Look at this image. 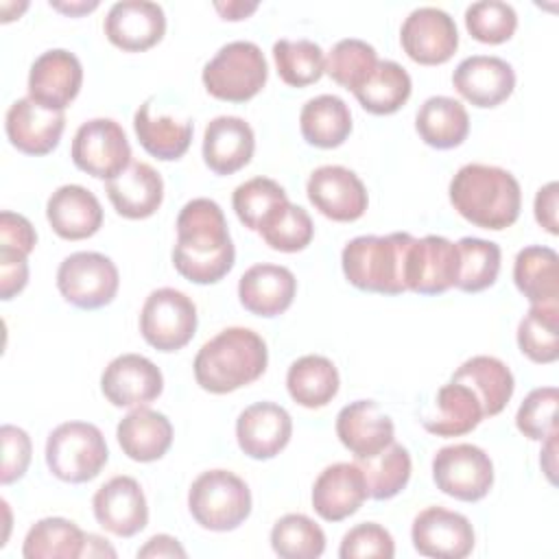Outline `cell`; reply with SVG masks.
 <instances>
[{
	"label": "cell",
	"mask_w": 559,
	"mask_h": 559,
	"mask_svg": "<svg viewBox=\"0 0 559 559\" xmlns=\"http://www.w3.org/2000/svg\"><path fill=\"white\" fill-rule=\"evenodd\" d=\"M452 382H461L474 391L483 406V417H493L509 404L515 380L511 369L496 356H472L454 373Z\"/></svg>",
	"instance_id": "obj_31"
},
{
	"label": "cell",
	"mask_w": 559,
	"mask_h": 559,
	"mask_svg": "<svg viewBox=\"0 0 559 559\" xmlns=\"http://www.w3.org/2000/svg\"><path fill=\"white\" fill-rule=\"evenodd\" d=\"M367 500V483L358 463L328 465L312 485V509L325 522L354 515Z\"/></svg>",
	"instance_id": "obj_24"
},
{
	"label": "cell",
	"mask_w": 559,
	"mask_h": 559,
	"mask_svg": "<svg viewBox=\"0 0 559 559\" xmlns=\"http://www.w3.org/2000/svg\"><path fill=\"white\" fill-rule=\"evenodd\" d=\"M0 441H2V467H0V483L11 485L24 476L31 463V437L26 430L4 424L0 428Z\"/></svg>",
	"instance_id": "obj_50"
},
{
	"label": "cell",
	"mask_w": 559,
	"mask_h": 559,
	"mask_svg": "<svg viewBox=\"0 0 559 559\" xmlns=\"http://www.w3.org/2000/svg\"><path fill=\"white\" fill-rule=\"evenodd\" d=\"M306 194L314 210L338 223L358 221L369 203L367 188L360 177L336 164L314 168L308 177Z\"/></svg>",
	"instance_id": "obj_12"
},
{
	"label": "cell",
	"mask_w": 559,
	"mask_h": 559,
	"mask_svg": "<svg viewBox=\"0 0 559 559\" xmlns=\"http://www.w3.org/2000/svg\"><path fill=\"white\" fill-rule=\"evenodd\" d=\"M188 509L194 522L207 531H234L251 513V491L234 472L207 469L190 485Z\"/></svg>",
	"instance_id": "obj_5"
},
{
	"label": "cell",
	"mask_w": 559,
	"mask_h": 559,
	"mask_svg": "<svg viewBox=\"0 0 559 559\" xmlns=\"http://www.w3.org/2000/svg\"><path fill=\"white\" fill-rule=\"evenodd\" d=\"M109 459L103 432L87 421L59 424L46 439V465L63 483H87Z\"/></svg>",
	"instance_id": "obj_7"
},
{
	"label": "cell",
	"mask_w": 559,
	"mask_h": 559,
	"mask_svg": "<svg viewBox=\"0 0 559 559\" xmlns=\"http://www.w3.org/2000/svg\"><path fill=\"white\" fill-rule=\"evenodd\" d=\"M118 284L120 277L116 264L98 251L70 253L57 269V288L61 297L83 310H96L111 304Z\"/></svg>",
	"instance_id": "obj_8"
},
{
	"label": "cell",
	"mask_w": 559,
	"mask_h": 559,
	"mask_svg": "<svg viewBox=\"0 0 559 559\" xmlns=\"http://www.w3.org/2000/svg\"><path fill=\"white\" fill-rule=\"evenodd\" d=\"M207 94L227 103L251 100L269 79V66L258 44L229 41L203 68Z\"/></svg>",
	"instance_id": "obj_6"
},
{
	"label": "cell",
	"mask_w": 559,
	"mask_h": 559,
	"mask_svg": "<svg viewBox=\"0 0 559 559\" xmlns=\"http://www.w3.org/2000/svg\"><path fill=\"white\" fill-rule=\"evenodd\" d=\"M557 197H559V183L550 181L542 186L535 194V221L548 231V234H559L557 225Z\"/></svg>",
	"instance_id": "obj_53"
},
{
	"label": "cell",
	"mask_w": 559,
	"mask_h": 559,
	"mask_svg": "<svg viewBox=\"0 0 559 559\" xmlns=\"http://www.w3.org/2000/svg\"><path fill=\"white\" fill-rule=\"evenodd\" d=\"M271 548L282 559H314L325 550V533L308 515L288 513L273 524Z\"/></svg>",
	"instance_id": "obj_44"
},
{
	"label": "cell",
	"mask_w": 559,
	"mask_h": 559,
	"mask_svg": "<svg viewBox=\"0 0 559 559\" xmlns=\"http://www.w3.org/2000/svg\"><path fill=\"white\" fill-rule=\"evenodd\" d=\"M107 39L124 52L153 48L166 33V15L157 2L122 0L114 2L105 17Z\"/></svg>",
	"instance_id": "obj_19"
},
{
	"label": "cell",
	"mask_w": 559,
	"mask_h": 559,
	"mask_svg": "<svg viewBox=\"0 0 559 559\" xmlns=\"http://www.w3.org/2000/svg\"><path fill=\"white\" fill-rule=\"evenodd\" d=\"M284 201H288L284 188L269 177H253L240 183L231 197L236 216L251 231H258L264 218Z\"/></svg>",
	"instance_id": "obj_46"
},
{
	"label": "cell",
	"mask_w": 559,
	"mask_h": 559,
	"mask_svg": "<svg viewBox=\"0 0 559 559\" xmlns=\"http://www.w3.org/2000/svg\"><path fill=\"white\" fill-rule=\"evenodd\" d=\"M483 421V406L474 391L461 382L443 384L421 415V426L437 437H461Z\"/></svg>",
	"instance_id": "obj_29"
},
{
	"label": "cell",
	"mask_w": 559,
	"mask_h": 559,
	"mask_svg": "<svg viewBox=\"0 0 559 559\" xmlns=\"http://www.w3.org/2000/svg\"><path fill=\"white\" fill-rule=\"evenodd\" d=\"M557 402L559 391L555 386L533 389L515 413L518 430L531 441H546L557 432Z\"/></svg>",
	"instance_id": "obj_48"
},
{
	"label": "cell",
	"mask_w": 559,
	"mask_h": 559,
	"mask_svg": "<svg viewBox=\"0 0 559 559\" xmlns=\"http://www.w3.org/2000/svg\"><path fill=\"white\" fill-rule=\"evenodd\" d=\"M70 155L79 170L96 179H111L131 164L127 133L111 118H92L83 122L74 133Z\"/></svg>",
	"instance_id": "obj_11"
},
{
	"label": "cell",
	"mask_w": 559,
	"mask_h": 559,
	"mask_svg": "<svg viewBox=\"0 0 559 559\" xmlns=\"http://www.w3.org/2000/svg\"><path fill=\"white\" fill-rule=\"evenodd\" d=\"M400 44L415 63L439 66L456 52L459 31L443 9L419 7L406 15L400 28Z\"/></svg>",
	"instance_id": "obj_13"
},
{
	"label": "cell",
	"mask_w": 559,
	"mask_h": 559,
	"mask_svg": "<svg viewBox=\"0 0 559 559\" xmlns=\"http://www.w3.org/2000/svg\"><path fill=\"white\" fill-rule=\"evenodd\" d=\"M411 90L413 83L408 72L400 63L384 59L378 61L369 79L354 92V96L365 111L376 116H389L408 100Z\"/></svg>",
	"instance_id": "obj_37"
},
{
	"label": "cell",
	"mask_w": 559,
	"mask_h": 559,
	"mask_svg": "<svg viewBox=\"0 0 559 559\" xmlns=\"http://www.w3.org/2000/svg\"><path fill=\"white\" fill-rule=\"evenodd\" d=\"M46 218L57 236L66 240H83L100 229L103 207L92 190L66 183L48 197Z\"/></svg>",
	"instance_id": "obj_28"
},
{
	"label": "cell",
	"mask_w": 559,
	"mask_h": 559,
	"mask_svg": "<svg viewBox=\"0 0 559 559\" xmlns=\"http://www.w3.org/2000/svg\"><path fill=\"white\" fill-rule=\"evenodd\" d=\"M83 83V66L79 57L66 48L41 52L28 72V96L50 109L63 111L79 94Z\"/></svg>",
	"instance_id": "obj_20"
},
{
	"label": "cell",
	"mask_w": 559,
	"mask_h": 559,
	"mask_svg": "<svg viewBox=\"0 0 559 559\" xmlns=\"http://www.w3.org/2000/svg\"><path fill=\"white\" fill-rule=\"evenodd\" d=\"M411 539L421 557L463 559L474 550L469 520L443 507H428L413 520Z\"/></svg>",
	"instance_id": "obj_14"
},
{
	"label": "cell",
	"mask_w": 559,
	"mask_h": 559,
	"mask_svg": "<svg viewBox=\"0 0 559 559\" xmlns=\"http://www.w3.org/2000/svg\"><path fill=\"white\" fill-rule=\"evenodd\" d=\"M299 129L308 144L317 148H336L352 133L349 107L334 94L314 96L301 107Z\"/></svg>",
	"instance_id": "obj_34"
},
{
	"label": "cell",
	"mask_w": 559,
	"mask_h": 559,
	"mask_svg": "<svg viewBox=\"0 0 559 559\" xmlns=\"http://www.w3.org/2000/svg\"><path fill=\"white\" fill-rule=\"evenodd\" d=\"M459 269L454 286L463 293H480L489 288L500 273V247L491 240L465 236L456 242Z\"/></svg>",
	"instance_id": "obj_41"
},
{
	"label": "cell",
	"mask_w": 559,
	"mask_h": 559,
	"mask_svg": "<svg viewBox=\"0 0 559 559\" xmlns=\"http://www.w3.org/2000/svg\"><path fill=\"white\" fill-rule=\"evenodd\" d=\"M513 282L531 304L559 301V258L557 251L531 245L518 251L513 262Z\"/></svg>",
	"instance_id": "obj_33"
},
{
	"label": "cell",
	"mask_w": 559,
	"mask_h": 559,
	"mask_svg": "<svg viewBox=\"0 0 559 559\" xmlns=\"http://www.w3.org/2000/svg\"><path fill=\"white\" fill-rule=\"evenodd\" d=\"M37 245V234L31 221L22 214L4 210L0 214V251L28 255Z\"/></svg>",
	"instance_id": "obj_51"
},
{
	"label": "cell",
	"mask_w": 559,
	"mask_h": 559,
	"mask_svg": "<svg viewBox=\"0 0 559 559\" xmlns=\"http://www.w3.org/2000/svg\"><path fill=\"white\" fill-rule=\"evenodd\" d=\"M133 129L142 148L164 162L179 159L192 142V122L164 114L155 116L148 100L138 107L133 116Z\"/></svg>",
	"instance_id": "obj_35"
},
{
	"label": "cell",
	"mask_w": 559,
	"mask_h": 559,
	"mask_svg": "<svg viewBox=\"0 0 559 559\" xmlns=\"http://www.w3.org/2000/svg\"><path fill=\"white\" fill-rule=\"evenodd\" d=\"M100 391L114 406H144L162 395L164 376L146 356L122 354L105 367Z\"/></svg>",
	"instance_id": "obj_16"
},
{
	"label": "cell",
	"mask_w": 559,
	"mask_h": 559,
	"mask_svg": "<svg viewBox=\"0 0 559 559\" xmlns=\"http://www.w3.org/2000/svg\"><path fill=\"white\" fill-rule=\"evenodd\" d=\"M297 293V280L282 264H253L238 282V299L242 308L258 317H277L290 308Z\"/></svg>",
	"instance_id": "obj_25"
},
{
	"label": "cell",
	"mask_w": 559,
	"mask_h": 559,
	"mask_svg": "<svg viewBox=\"0 0 559 559\" xmlns=\"http://www.w3.org/2000/svg\"><path fill=\"white\" fill-rule=\"evenodd\" d=\"M378 61V52L371 44L356 37H347L336 41L328 52L325 72L345 90L356 92L369 79Z\"/></svg>",
	"instance_id": "obj_45"
},
{
	"label": "cell",
	"mask_w": 559,
	"mask_h": 559,
	"mask_svg": "<svg viewBox=\"0 0 559 559\" xmlns=\"http://www.w3.org/2000/svg\"><path fill=\"white\" fill-rule=\"evenodd\" d=\"M214 9L221 13L223 20H245L247 15H251L258 9V2H240V0H231V2H214Z\"/></svg>",
	"instance_id": "obj_55"
},
{
	"label": "cell",
	"mask_w": 559,
	"mask_h": 559,
	"mask_svg": "<svg viewBox=\"0 0 559 559\" xmlns=\"http://www.w3.org/2000/svg\"><path fill=\"white\" fill-rule=\"evenodd\" d=\"M459 269L456 245L443 236L413 238L406 253V290L419 295H441L454 286Z\"/></svg>",
	"instance_id": "obj_15"
},
{
	"label": "cell",
	"mask_w": 559,
	"mask_h": 559,
	"mask_svg": "<svg viewBox=\"0 0 559 559\" xmlns=\"http://www.w3.org/2000/svg\"><path fill=\"white\" fill-rule=\"evenodd\" d=\"M105 190L114 210L131 221L153 216L164 199L162 175L146 162H131L120 175L107 179Z\"/></svg>",
	"instance_id": "obj_27"
},
{
	"label": "cell",
	"mask_w": 559,
	"mask_h": 559,
	"mask_svg": "<svg viewBox=\"0 0 559 559\" xmlns=\"http://www.w3.org/2000/svg\"><path fill=\"white\" fill-rule=\"evenodd\" d=\"M393 419L373 400H356L336 415V437L356 456L369 459L393 443Z\"/></svg>",
	"instance_id": "obj_23"
},
{
	"label": "cell",
	"mask_w": 559,
	"mask_h": 559,
	"mask_svg": "<svg viewBox=\"0 0 559 559\" xmlns=\"http://www.w3.org/2000/svg\"><path fill=\"white\" fill-rule=\"evenodd\" d=\"M116 437L129 459L151 463L168 452L173 443V424L164 413L138 406L120 419Z\"/></svg>",
	"instance_id": "obj_30"
},
{
	"label": "cell",
	"mask_w": 559,
	"mask_h": 559,
	"mask_svg": "<svg viewBox=\"0 0 559 559\" xmlns=\"http://www.w3.org/2000/svg\"><path fill=\"white\" fill-rule=\"evenodd\" d=\"M432 480L437 489L463 502L483 500L493 485V463L474 443H454L432 456Z\"/></svg>",
	"instance_id": "obj_10"
},
{
	"label": "cell",
	"mask_w": 559,
	"mask_h": 559,
	"mask_svg": "<svg viewBox=\"0 0 559 559\" xmlns=\"http://www.w3.org/2000/svg\"><path fill=\"white\" fill-rule=\"evenodd\" d=\"M85 550V533L66 518H44L35 522L22 546L26 559H79Z\"/></svg>",
	"instance_id": "obj_38"
},
{
	"label": "cell",
	"mask_w": 559,
	"mask_h": 559,
	"mask_svg": "<svg viewBox=\"0 0 559 559\" xmlns=\"http://www.w3.org/2000/svg\"><path fill=\"white\" fill-rule=\"evenodd\" d=\"M105 555L116 557V550L107 544V539L87 533V535H85V550H83V557H105Z\"/></svg>",
	"instance_id": "obj_56"
},
{
	"label": "cell",
	"mask_w": 559,
	"mask_h": 559,
	"mask_svg": "<svg viewBox=\"0 0 559 559\" xmlns=\"http://www.w3.org/2000/svg\"><path fill=\"white\" fill-rule=\"evenodd\" d=\"M28 255L0 251V297L7 301L20 290H24L28 282Z\"/></svg>",
	"instance_id": "obj_52"
},
{
	"label": "cell",
	"mask_w": 559,
	"mask_h": 559,
	"mask_svg": "<svg viewBox=\"0 0 559 559\" xmlns=\"http://www.w3.org/2000/svg\"><path fill=\"white\" fill-rule=\"evenodd\" d=\"M467 33L483 44H502L513 37L518 28V13L509 2L480 0L465 9Z\"/></svg>",
	"instance_id": "obj_47"
},
{
	"label": "cell",
	"mask_w": 559,
	"mask_h": 559,
	"mask_svg": "<svg viewBox=\"0 0 559 559\" xmlns=\"http://www.w3.org/2000/svg\"><path fill=\"white\" fill-rule=\"evenodd\" d=\"M293 419L275 402H255L236 419V439L240 450L258 461L277 456L290 441Z\"/></svg>",
	"instance_id": "obj_21"
},
{
	"label": "cell",
	"mask_w": 559,
	"mask_h": 559,
	"mask_svg": "<svg viewBox=\"0 0 559 559\" xmlns=\"http://www.w3.org/2000/svg\"><path fill=\"white\" fill-rule=\"evenodd\" d=\"M255 148V135L238 116H216L203 133V162L216 175H234L245 168Z\"/></svg>",
	"instance_id": "obj_26"
},
{
	"label": "cell",
	"mask_w": 559,
	"mask_h": 559,
	"mask_svg": "<svg viewBox=\"0 0 559 559\" xmlns=\"http://www.w3.org/2000/svg\"><path fill=\"white\" fill-rule=\"evenodd\" d=\"M395 555V542L391 533L376 524V522H362L349 528L343 535L338 557L341 559H391Z\"/></svg>",
	"instance_id": "obj_49"
},
{
	"label": "cell",
	"mask_w": 559,
	"mask_h": 559,
	"mask_svg": "<svg viewBox=\"0 0 559 559\" xmlns=\"http://www.w3.org/2000/svg\"><path fill=\"white\" fill-rule=\"evenodd\" d=\"M258 234L271 249L282 253H295L310 245L314 236V225L310 214L301 205L284 201L264 218Z\"/></svg>",
	"instance_id": "obj_43"
},
{
	"label": "cell",
	"mask_w": 559,
	"mask_h": 559,
	"mask_svg": "<svg viewBox=\"0 0 559 559\" xmlns=\"http://www.w3.org/2000/svg\"><path fill=\"white\" fill-rule=\"evenodd\" d=\"M411 242L413 236L406 231L352 238L341 253V264L347 282L367 293H406L404 269Z\"/></svg>",
	"instance_id": "obj_4"
},
{
	"label": "cell",
	"mask_w": 559,
	"mask_h": 559,
	"mask_svg": "<svg viewBox=\"0 0 559 559\" xmlns=\"http://www.w3.org/2000/svg\"><path fill=\"white\" fill-rule=\"evenodd\" d=\"M140 332L144 341L159 352L186 347L197 332V306L177 288L153 290L140 312Z\"/></svg>",
	"instance_id": "obj_9"
},
{
	"label": "cell",
	"mask_w": 559,
	"mask_h": 559,
	"mask_svg": "<svg viewBox=\"0 0 559 559\" xmlns=\"http://www.w3.org/2000/svg\"><path fill=\"white\" fill-rule=\"evenodd\" d=\"M92 509L96 522L118 537H133L148 522L144 491L131 476H114L100 485L94 493Z\"/></svg>",
	"instance_id": "obj_17"
},
{
	"label": "cell",
	"mask_w": 559,
	"mask_h": 559,
	"mask_svg": "<svg viewBox=\"0 0 559 559\" xmlns=\"http://www.w3.org/2000/svg\"><path fill=\"white\" fill-rule=\"evenodd\" d=\"M518 345L533 362H555L559 358V304H531L518 325Z\"/></svg>",
	"instance_id": "obj_39"
},
{
	"label": "cell",
	"mask_w": 559,
	"mask_h": 559,
	"mask_svg": "<svg viewBox=\"0 0 559 559\" xmlns=\"http://www.w3.org/2000/svg\"><path fill=\"white\" fill-rule=\"evenodd\" d=\"M66 116L59 109H50L31 96L17 98L4 118L9 142L26 155H48L61 140Z\"/></svg>",
	"instance_id": "obj_18"
},
{
	"label": "cell",
	"mask_w": 559,
	"mask_h": 559,
	"mask_svg": "<svg viewBox=\"0 0 559 559\" xmlns=\"http://www.w3.org/2000/svg\"><path fill=\"white\" fill-rule=\"evenodd\" d=\"M138 557H186L183 546L179 544V539L170 537V535H153L140 550Z\"/></svg>",
	"instance_id": "obj_54"
},
{
	"label": "cell",
	"mask_w": 559,
	"mask_h": 559,
	"mask_svg": "<svg viewBox=\"0 0 559 559\" xmlns=\"http://www.w3.org/2000/svg\"><path fill=\"white\" fill-rule=\"evenodd\" d=\"M367 483V496L389 500L397 496L411 478V454L404 445L391 443L369 459H356Z\"/></svg>",
	"instance_id": "obj_40"
},
{
	"label": "cell",
	"mask_w": 559,
	"mask_h": 559,
	"mask_svg": "<svg viewBox=\"0 0 559 559\" xmlns=\"http://www.w3.org/2000/svg\"><path fill=\"white\" fill-rule=\"evenodd\" d=\"M236 249L229 238L221 205L199 197L188 201L177 216V242L173 264L194 284H214L234 266Z\"/></svg>",
	"instance_id": "obj_1"
},
{
	"label": "cell",
	"mask_w": 559,
	"mask_h": 559,
	"mask_svg": "<svg viewBox=\"0 0 559 559\" xmlns=\"http://www.w3.org/2000/svg\"><path fill=\"white\" fill-rule=\"evenodd\" d=\"M269 362L264 338L249 328H227L201 345L194 378L203 391L223 395L258 380Z\"/></svg>",
	"instance_id": "obj_3"
},
{
	"label": "cell",
	"mask_w": 559,
	"mask_h": 559,
	"mask_svg": "<svg viewBox=\"0 0 559 559\" xmlns=\"http://www.w3.org/2000/svg\"><path fill=\"white\" fill-rule=\"evenodd\" d=\"M273 59L280 79L290 87L317 83L325 72V57L319 44L310 39H277Z\"/></svg>",
	"instance_id": "obj_42"
},
{
	"label": "cell",
	"mask_w": 559,
	"mask_h": 559,
	"mask_svg": "<svg viewBox=\"0 0 559 559\" xmlns=\"http://www.w3.org/2000/svg\"><path fill=\"white\" fill-rule=\"evenodd\" d=\"M454 90L469 100L474 107H498L504 103L515 87V72L511 63L493 55L465 57L454 74Z\"/></svg>",
	"instance_id": "obj_22"
},
{
	"label": "cell",
	"mask_w": 559,
	"mask_h": 559,
	"mask_svg": "<svg viewBox=\"0 0 559 559\" xmlns=\"http://www.w3.org/2000/svg\"><path fill=\"white\" fill-rule=\"evenodd\" d=\"M50 7L57 9V11H63L68 15H81V13H87V11L96 9L98 2L96 0H92V2H70V4H66V2H50Z\"/></svg>",
	"instance_id": "obj_57"
},
{
	"label": "cell",
	"mask_w": 559,
	"mask_h": 559,
	"mask_svg": "<svg viewBox=\"0 0 559 559\" xmlns=\"http://www.w3.org/2000/svg\"><path fill=\"white\" fill-rule=\"evenodd\" d=\"M419 138L432 148H454L463 144L469 133L467 109L450 96H430L415 116Z\"/></svg>",
	"instance_id": "obj_32"
},
{
	"label": "cell",
	"mask_w": 559,
	"mask_h": 559,
	"mask_svg": "<svg viewBox=\"0 0 559 559\" xmlns=\"http://www.w3.org/2000/svg\"><path fill=\"white\" fill-rule=\"evenodd\" d=\"M448 192L452 207L476 227L500 231L520 216V183L500 166L465 164L452 177Z\"/></svg>",
	"instance_id": "obj_2"
},
{
	"label": "cell",
	"mask_w": 559,
	"mask_h": 559,
	"mask_svg": "<svg viewBox=\"0 0 559 559\" xmlns=\"http://www.w3.org/2000/svg\"><path fill=\"white\" fill-rule=\"evenodd\" d=\"M286 389L299 406L321 408L338 393V371L330 358L308 354L288 367Z\"/></svg>",
	"instance_id": "obj_36"
}]
</instances>
